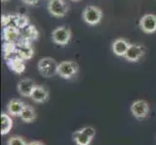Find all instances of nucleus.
Returning a JSON list of instances; mask_svg holds the SVG:
<instances>
[{"label":"nucleus","instance_id":"f257e3e1","mask_svg":"<svg viewBox=\"0 0 156 145\" xmlns=\"http://www.w3.org/2000/svg\"><path fill=\"white\" fill-rule=\"evenodd\" d=\"M58 64L59 63H57L52 57H43L39 60L37 68L41 76L44 78H51L57 74Z\"/></svg>","mask_w":156,"mask_h":145},{"label":"nucleus","instance_id":"f03ea898","mask_svg":"<svg viewBox=\"0 0 156 145\" xmlns=\"http://www.w3.org/2000/svg\"><path fill=\"white\" fill-rule=\"evenodd\" d=\"M102 18H103L102 10L94 5H88L83 11V19L88 25L93 26L98 24Z\"/></svg>","mask_w":156,"mask_h":145},{"label":"nucleus","instance_id":"7ed1b4c3","mask_svg":"<svg viewBox=\"0 0 156 145\" xmlns=\"http://www.w3.org/2000/svg\"><path fill=\"white\" fill-rule=\"evenodd\" d=\"M95 130L92 127H84L73 133V140L77 145H89L95 136Z\"/></svg>","mask_w":156,"mask_h":145},{"label":"nucleus","instance_id":"20e7f679","mask_svg":"<svg viewBox=\"0 0 156 145\" xmlns=\"http://www.w3.org/2000/svg\"><path fill=\"white\" fill-rule=\"evenodd\" d=\"M72 33L67 26H58L51 32V41L58 46H66L71 41Z\"/></svg>","mask_w":156,"mask_h":145},{"label":"nucleus","instance_id":"39448f33","mask_svg":"<svg viewBox=\"0 0 156 145\" xmlns=\"http://www.w3.org/2000/svg\"><path fill=\"white\" fill-rule=\"evenodd\" d=\"M79 72V65L75 61H63L58 64L57 74L64 79L73 78Z\"/></svg>","mask_w":156,"mask_h":145},{"label":"nucleus","instance_id":"423d86ee","mask_svg":"<svg viewBox=\"0 0 156 145\" xmlns=\"http://www.w3.org/2000/svg\"><path fill=\"white\" fill-rule=\"evenodd\" d=\"M48 11L55 18H63L67 15L68 6L63 0H49Z\"/></svg>","mask_w":156,"mask_h":145},{"label":"nucleus","instance_id":"0eeeda50","mask_svg":"<svg viewBox=\"0 0 156 145\" xmlns=\"http://www.w3.org/2000/svg\"><path fill=\"white\" fill-rule=\"evenodd\" d=\"M149 111V105L144 100H137L131 105V113L139 120H143L146 117H147Z\"/></svg>","mask_w":156,"mask_h":145},{"label":"nucleus","instance_id":"6e6552de","mask_svg":"<svg viewBox=\"0 0 156 145\" xmlns=\"http://www.w3.org/2000/svg\"><path fill=\"white\" fill-rule=\"evenodd\" d=\"M17 55L23 60H30L34 55V48L31 46V42L20 38L17 43Z\"/></svg>","mask_w":156,"mask_h":145},{"label":"nucleus","instance_id":"1a4fd4ad","mask_svg":"<svg viewBox=\"0 0 156 145\" xmlns=\"http://www.w3.org/2000/svg\"><path fill=\"white\" fill-rule=\"evenodd\" d=\"M140 28L146 34H152L156 32V16L153 14H147L140 19Z\"/></svg>","mask_w":156,"mask_h":145},{"label":"nucleus","instance_id":"9d476101","mask_svg":"<svg viewBox=\"0 0 156 145\" xmlns=\"http://www.w3.org/2000/svg\"><path fill=\"white\" fill-rule=\"evenodd\" d=\"M144 54V47L141 45L131 44L124 58L129 62H138Z\"/></svg>","mask_w":156,"mask_h":145},{"label":"nucleus","instance_id":"9b49d317","mask_svg":"<svg viewBox=\"0 0 156 145\" xmlns=\"http://www.w3.org/2000/svg\"><path fill=\"white\" fill-rule=\"evenodd\" d=\"M2 35L5 42L17 44L20 39V30L15 25H8L3 28Z\"/></svg>","mask_w":156,"mask_h":145},{"label":"nucleus","instance_id":"f8f14e48","mask_svg":"<svg viewBox=\"0 0 156 145\" xmlns=\"http://www.w3.org/2000/svg\"><path fill=\"white\" fill-rule=\"evenodd\" d=\"M36 86L33 79L31 78H23L20 80L18 83V91L23 97H31V94Z\"/></svg>","mask_w":156,"mask_h":145},{"label":"nucleus","instance_id":"ddd939ff","mask_svg":"<svg viewBox=\"0 0 156 145\" xmlns=\"http://www.w3.org/2000/svg\"><path fill=\"white\" fill-rule=\"evenodd\" d=\"M7 62V66L12 72L20 74L25 71V63L23 58H20L18 55H14L13 57L9 58Z\"/></svg>","mask_w":156,"mask_h":145},{"label":"nucleus","instance_id":"4468645a","mask_svg":"<svg viewBox=\"0 0 156 145\" xmlns=\"http://www.w3.org/2000/svg\"><path fill=\"white\" fill-rule=\"evenodd\" d=\"M130 45H131L130 43L126 41L125 39H122V38L116 39L112 42V52H114L116 56L124 57Z\"/></svg>","mask_w":156,"mask_h":145},{"label":"nucleus","instance_id":"2eb2a0df","mask_svg":"<svg viewBox=\"0 0 156 145\" xmlns=\"http://www.w3.org/2000/svg\"><path fill=\"white\" fill-rule=\"evenodd\" d=\"M30 98L33 100L35 103H38V104L45 103V102H47L48 99H49V91L44 86H42V85H36Z\"/></svg>","mask_w":156,"mask_h":145},{"label":"nucleus","instance_id":"dca6fc26","mask_svg":"<svg viewBox=\"0 0 156 145\" xmlns=\"http://www.w3.org/2000/svg\"><path fill=\"white\" fill-rule=\"evenodd\" d=\"M24 106L25 105L23 101L18 100V99L11 100L7 105L8 114H10L11 116H20L21 111L23 110Z\"/></svg>","mask_w":156,"mask_h":145},{"label":"nucleus","instance_id":"f3484780","mask_svg":"<svg viewBox=\"0 0 156 145\" xmlns=\"http://www.w3.org/2000/svg\"><path fill=\"white\" fill-rule=\"evenodd\" d=\"M38 37H39V32L34 25L29 24L25 28L20 29V38H23L25 40L32 42V41H36L38 39Z\"/></svg>","mask_w":156,"mask_h":145},{"label":"nucleus","instance_id":"a211bd4d","mask_svg":"<svg viewBox=\"0 0 156 145\" xmlns=\"http://www.w3.org/2000/svg\"><path fill=\"white\" fill-rule=\"evenodd\" d=\"M20 118L25 123H31L36 119V111L31 105H25L23 110L21 111Z\"/></svg>","mask_w":156,"mask_h":145},{"label":"nucleus","instance_id":"6ab92c4d","mask_svg":"<svg viewBox=\"0 0 156 145\" xmlns=\"http://www.w3.org/2000/svg\"><path fill=\"white\" fill-rule=\"evenodd\" d=\"M13 127V120L11 115L7 113H1V135L6 136Z\"/></svg>","mask_w":156,"mask_h":145},{"label":"nucleus","instance_id":"aec40b11","mask_svg":"<svg viewBox=\"0 0 156 145\" xmlns=\"http://www.w3.org/2000/svg\"><path fill=\"white\" fill-rule=\"evenodd\" d=\"M2 50L5 60H8L9 58L13 57L14 55H17V45L13 44V43L5 42L2 46Z\"/></svg>","mask_w":156,"mask_h":145},{"label":"nucleus","instance_id":"412c9836","mask_svg":"<svg viewBox=\"0 0 156 145\" xmlns=\"http://www.w3.org/2000/svg\"><path fill=\"white\" fill-rule=\"evenodd\" d=\"M29 19L24 15H14L13 19V25L18 27L20 30L25 28L26 26L29 25Z\"/></svg>","mask_w":156,"mask_h":145},{"label":"nucleus","instance_id":"4be33fe9","mask_svg":"<svg viewBox=\"0 0 156 145\" xmlns=\"http://www.w3.org/2000/svg\"><path fill=\"white\" fill-rule=\"evenodd\" d=\"M7 145H27V143L21 136H13L8 139Z\"/></svg>","mask_w":156,"mask_h":145},{"label":"nucleus","instance_id":"5701e85b","mask_svg":"<svg viewBox=\"0 0 156 145\" xmlns=\"http://www.w3.org/2000/svg\"><path fill=\"white\" fill-rule=\"evenodd\" d=\"M13 19H14V15H3L1 17V23L4 26H8V25H12L11 22L13 23Z\"/></svg>","mask_w":156,"mask_h":145},{"label":"nucleus","instance_id":"b1692460","mask_svg":"<svg viewBox=\"0 0 156 145\" xmlns=\"http://www.w3.org/2000/svg\"><path fill=\"white\" fill-rule=\"evenodd\" d=\"M21 1L26 5H36V4H38L40 0H21Z\"/></svg>","mask_w":156,"mask_h":145},{"label":"nucleus","instance_id":"393cba45","mask_svg":"<svg viewBox=\"0 0 156 145\" xmlns=\"http://www.w3.org/2000/svg\"><path fill=\"white\" fill-rule=\"evenodd\" d=\"M27 145H44V143L38 140H34V141H30L29 143H27Z\"/></svg>","mask_w":156,"mask_h":145},{"label":"nucleus","instance_id":"a878e982","mask_svg":"<svg viewBox=\"0 0 156 145\" xmlns=\"http://www.w3.org/2000/svg\"><path fill=\"white\" fill-rule=\"evenodd\" d=\"M2 2H6V1H8V0H1Z\"/></svg>","mask_w":156,"mask_h":145},{"label":"nucleus","instance_id":"bb28decb","mask_svg":"<svg viewBox=\"0 0 156 145\" xmlns=\"http://www.w3.org/2000/svg\"><path fill=\"white\" fill-rule=\"evenodd\" d=\"M72 1H75V2H76V1H80V0H72Z\"/></svg>","mask_w":156,"mask_h":145}]
</instances>
